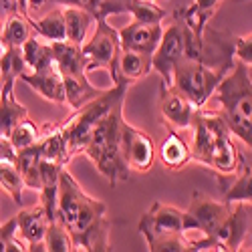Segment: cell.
<instances>
[{"label": "cell", "instance_id": "21", "mask_svg": "<svg viewBox=\"0 0 252 252\" xmlns=\"http://www.w3.org/2000/svg\"><path fill=\"white\" fill-rule=\"evenodd\" d=\"M63 83H65V99L71 107L77 111L83 105H87L89 101L97 99L103 91L93 87L87 73H79V75H63Z\"/></svg>", "mask_w": 252, "mask_h": 252}, {"label": "cell", "instance_id": "15", "mask_svg": "<svg viewBox=\"0 0 252 252\" xmlns=\"http://www.w3.org/2000/svg\"><path fill=\"white\" fill-rule=\"evenodd\" d=\"M18 81L27 83V85L36 91L43 99L57 103V105H65V83H63V75L57 67V63L47 69L40 71H25L23 75L18 77Z\"/></svg>", "mask_w": 252, "mask_h": 252}, {"label": "cell", "instance_id": "2", "mask_svg": "<svg viewBox=\"0 0 252 252\" xmlns=\"http://www.w3.org/2000/svg\"><path fill=\"white\" fill-rule=\"evenodd\" d=\"M192 161L212 170L220 180L236 176L242 163V154L238 152L234 135L230 133L228 125L220 111L214 109H196L192 127Z\"/></svg>", "mask_w": 252, "mask_h": 252}, {"label": "cell", "instance_id": "10", "mask_svg": "<svg viewBox=\"0 0 252 252\" xmlns=\"http://www.w3.org/2000/svg\"><path fill=\"white\" fill-rule=\"evenodd\" d=\"M121 156H123V161L129 170L145 174V172L152 170L156 156H158L156 141L150 133L133 127V125H129L123 119V125H121Z\"/></svg>", "mask_w": 252, "mask_h": 252}, {"label": "cell", "instance_id": "18", "mask_svg": "<svg viewBox=\"0 0 252 252\" xmlns=\"http://www.w3.org/2000/svg\"><path fill=\"white\" fill-rule=\"evenodd\" d=\"M14 79H2L0 85V135L8 137L12 127L29 117V109L20 105L14 97Z\"/></svg>", "mask_w": 252, "mask_h": 252}, {"label": "cell", "instance_id": "26", "mask_svg": "<svg viewBox=\"0 0 252 252\" xmlns=\"http://www.w3.org/2000/svg\"><path fill=\"white\" fill-rule=\"evenodd\" d=\"M226 204H252V163L242 156L240 170L236 172V180L224 190Z\"/></svg>", "mask_w": 252, "mask_h": 252}, {"label": "cell", "instance_id": "24", "mask_svg": "<svg viewBox=\"0 0 252 252\" xmlns=\"http://www.w3.org/2000/svg\"><path fill=\"white\" fill-rule=\"evenodd\" d=\"M31 27L32 32H36V36L45 38L47 43H55V40H67V31H65V16H63V8H55L49 14L40 16V18H32Z\"/></svg>", "mask_w": 252, "mask_h": 252}, {"label": "cell", "instance_id": "11", "mask_svg": "<svg viewBox=\"0 0 252 252\" xmlns=\"http://www.w3.org/2000/svg\"><path fill=\"white\" fill-rule=\"evenodd\" d=\"M159 111L163 117V123L167 127L184 131L192 127V119L196 113V107L186 99L176 87L163 85L161 83V93H159Z\"/></svg>", "mask_w": 252, "mask_h": 252}, {"label": "cell", "instance_id": "16", "mask_svg": "<svg viewBox=\"0 0 252 252\" xmlns=\"http://www.w3.org/2000/svg\"><path fill=\"white\" fill-rule=\"evenodd\" d=\"M228 210H230V204L212 200V198H208V196L202 194V192H194V194H192L190 208H188L186 212H190V214L204 226L206 232H208L210 236H214L216 230H218V226H220L222 220L226 218Z\"/></svg>", "mask_w": 252, "mask_h": 252}, {"label": "cell", "instance_id": "32", "mask_svg": "<svg viewBox=\"0 0 252 252\" xmlns=\"http://www.w3.org/2000/svg\"><path fill=\"white\" fill-rule=\"evenodd\" d=\"M6 250H18V252L27 250V244L18 238L14 218L0 224V252H6Z\"/></svg>", "mask_w": 252, "mask_h": 252}, {"label": "cell", "instance_id": "14", "mask_svg": "<svg viewBox=\"0 0 252 252\" xmlns=\"http://www.w3.org/2000/svg\"><path fill=\"white\" fill-rule=\"evenodd\" d=\"M248 204H230L226 218L214 234L224 250H242V242L248 232Z\"/></svg>", "mask_w": 252, "mask_h": 252}, {"label": "cell", "instance_id": "27", "mask_svg": "<svg viewBox=\"0 0 252 252\" xmlns=\"http://www.w3.org/2000/svg\"><path fill=\"white\" fill-rule=\"evenodd\" d=\"M20 51H23V57L27 63V71H40V69L55 65V53H53L51 43H47V40L43 43L34 34L20 47Z\"/></svg>", "mask_w": 252, "mask_h": 252}, {"label": "cell", "instance_id": "20", "mask_svg": "<svg viewBox=\"0 0 252 252\" xmlns=\"http://www.w3.org/2000/svg\"><path fill=\"white\" fill-rule=\"evenodd\" d=\"M55 53V63L61 71V75H79L87 73L85 69V59H83L81 45L71 43V40H55L51 43Z\"/></svg>", "mask_w": 252, "mask_h": 252}, {"label": "cell", "instance_id": "25", "mask_svg": "<svg viewBox=\"0 0 252 252\" xmlns=\"http://www.w3.org/2000/svg\"><path fill=\"white\" fill-rule=\"evenodd\" d=\"M31 36H32V27H31L29 16L23 14L18 8L10 10L6 20H4V27H2V40H4V45L20 49Z\"/></svg>", "mask_w": 252, "mask_h": 252}, {"label": "cell", "instance_id": "12", "mask_svg": "<svg viewBox=\"0 0 252 252\" xmlns=\"http://www.w3.org/2000/svg\"><path fill=\"white\" fill-rule=\"evenodd\" d=\"M121 49L125 51H137L145 55H154L161 34L163 27L161 23H141V20H131L129 25L117 29Z\"/></svg>", "mask_w": 252, "mask_h": 252}, {"label": "cell", "instance_id": "37", "mask_svg": "<svg viewBox=\"0 0 252 252\" xmlns=\"http://www.w3.org/2000/svg\"><path fill=\"white\" fill-rule=\"evenodd\" d=\"M14 2H16V6H18L20 12L27 14V0H14Z\"/></svg>", "mask_w": 252, "mask_h": 252}, {"label": "cell", "instance_id": "22", "mask_svg": "<svg viewBox=\"0 0 252 252\" xmlns=\"http://www.w3.org/2000/svg\"><path fill=\"white\" fill-rule=\"evenodd\" d=\"M63 16H65V31H67V40L77 45H83L87 40L89 29L95 23V14L85 8L77 6H63Z\"/></svg>", "mask_w": 252, "mask_h": 252}, {"label": "cell", "instance_id": "38", "mask_svg": "<svg viewBox=\"0 0 252 252\" xmlns=\"http://www.w3.org/2000/svg\"><path fill=\"white\" fill-rule=\"evenodd\" d=\"M4 49H6V45H4V40H2V31H0V55L4 53Z\"/></svg>", "mask_w": 252, "mask_h": 252}, {"label": "cell", "instance_id": "8", "mask_svg": "<svg viewBox=\"0 0 252 252\" xmlns=\"http://www.w3.org/2000/svg\"><path fill=\"white\" fill-rule=\"evenodd\" d=\"M95 32L81 45L83 59H85V69L95 71V69H107L111 81H115L117 75V61L121 53V43L117 29H113L107 18H97L95 20Z\"/></svg>", "mask_w": 252, "mask_h": 252}, {"label": "cell", "instance_id": "5", "mask_svg": "<svg viewBox=\"0 0 252 252\" xmlns=\"http://www.w3.org/2000/svg\"><path fill=\"white\" fill-rule=\"evenodd\" d=\"M139 232L154 252H186L188 246L182 238L184 210L154 202L150 210L139 218Z\"/></svg>", "mask_w": 252, "mask_h": 252}, {"label": "cell", "instance_id": "34", "mask_svg": "<svg viewBox=\"0 0 252 252\" xmlns=\"http://www.w3.org/2000/svg\"><path fill=\"white\" fill-rule=\"evenodd\" d=\"M220 4H222V0H194L192 6H194L196 10H200L202 14H206V16L212 18V16L218 12Z\"/></svg>", "mask_w": 252, "mask_h": 252}, {"label": "cell", "instance_id": "13", "mask_svg": "<svg viewBox=\"0 0 252 252\" xmlns=\"http://www.w3.org/2000/svg\"><path fill=\"white\" fill-rule=\"evenodd\" d=\"M18 238L27 244V250H45V234L49 226V216L43 204L25 208L14 216Z\"/></svg>", "mask_w": 252, "mask_h": 252}, {"label": "cell", "instance_id": "17", "mask_svg": "<svg viewBox=\"0 0 252 252\" xmlns=\"http://www.w3.org/2000/svg\"><path fill=\"white\" fill-rule=\"evenodd\" d=\"M152 71V55L121 49L117 61V75L113 85H131V83L148 77Z\"/></svg>", "mask_w": 252, "mask_h": 252}, {"label": "cell", "instance_id": "31", "mask_svg": "<svg viewBox=\"0 0 252 252\" xmlns=\"http://www.w3.org/2000/svg\"><path fill=\"white\" fill-rule=\"evenodd\" d=\"M139 0H95V18H109L113 14H131Z\"/></svg>", "mask_w": 252, "mask_h": 252}, {"label": "cell", "instance_id": "6", "mask_svg": "<svg viewBox=\"0 0 252 252\" xmlns=\"http://www.w3.org/2000/svg\"><path fill=\"white\" fill-rule=\"evenodd\" d=\"M226 73L228 71L216 69L200 59H182L174 71L172 87H176L186 99H190L196 109H202L216 93V87Z\"/></svg>", "mask_w": 252, "mask_h": 252}, {"label": "cell", "instance_id": "1", "mask_svg": "<svg viewBox=\"0 0 252 252\" xmlns=\"http://www.w3.org/2000/svg\"><path fill=\"white\" fill-rule=\"evenodd\" d=\"M57 220L69 230L75 250H109L107 206L85 194L81 184L67 170V165L61 170L59 178Z\"/></svg>", "mask_w": 252, "mask_h": 252}, {"label": "cell", "instance_id": "3", "mask_svg": "<svg viewBox=\"0 0 252 252\" xmlns=\"http://www.w3.org/2000/svg\"><path fill=\"white\" fill-rule=\"evenodd\" d=\"M123 101L125 97L117 99L107 109L85 145V154L97 172L107 178L111 186H117L119 182L129 178V167L125 165L121 156V125H123Z\"/></svg>", "mask_w": 252, "mask_h": 252}, {"label": "cell", "instance_id": "33", "mask_svg": "<svg viewBox=\"0 0 252 252\" xmlns=\"http://www.w3.org/2000/svg\"><path fill=\"white\" fill-rule=\"evenodd\" d=\"M234 59L252 67V32L234 40Z\"/></svg>", "mask_w": 252, "mask_h": 252}, {"label": "cell", "instance_id": "19", "mask_svg": "<svg viewBox=\"0 0 252 252\" xmlns=\"http://www.w3.org/2000/svg\"><path fill=\"white\" fill-rule=\"evenodd\" d=\"M167 129H170V133L161 141V148L158 152L159 161L163 163L165 170L180 172L192 161V150L186 143V139L178 133V129H172V127H167Z\"/></svg>", "mask_w": 252, "mask_h": 252}, {"label": "cell", "instance_id": "35", "mask_svg": "<svg viewBox=\"0 0 252 252\" xmlns=\"http://www.w3.org/2000/svg\"><path fill=\"white\" fill-rule=\"evenodd\" d=\"M51 4H57V6H77V8H85V10H91L95 8V0H47Z\"/></svg>", "mask_w": 252, "mask_h": 252}, {"label": "cell", "instance_id": "7", "mask_svg": "<svg viewBox=\"0 0 252 252\" xmlns=\"http://www.w3.org/2000/svg\"><path fill=\"white\" fill-rule=\"evenodd\" d=\"M125 93H127V85H113V89L103 91L97 99L89 101L87 105H83L81 109H77L65 123H63L71 158L77 154H83V150H85V145H87V141L95 129V125L99 123V119L107 113V109L117 99L125 97Z\"/></svg>", "mask_w": 252, "mask_h": 252}, {"label": "cell", "instance_id": "23", "mask_svg": "<svg viewBox=\"0 0 252 252\" xmlns=\"http://www.w3.org/2000/svg\"><path fill=\"white\" fill-rule=\"evenodd\" d=\"M20 176L25 180V188L31 190H40V150H38V141L31 148L18 150L16 159H14Z\"/></svg>", "mask_w": 252, "mask_h": 252}, {"label": "cell", "instance_id": "29", "mask_svg": "<svg viewBox=\"0 0 252 252\" xmlns=\"http://www.w3.org/2000/svg\"><path fill=\"white\" fill-rule=\"evenodd\" d=\"M45 250L49 252H73L75 242L69 234V230L63 226L57 218L49 222L47 234H45Z\"/></svg>", "mask_w": 252, "mask_h": 252}, {"label": "cell", "instance_id": "4", "mask_svg": "<svg viewBox=\"0 0 252 252\" xmlns=\"http://www.w3.org/2000/svg\"><path fill=\"white\" fill-rule=\"evenodd\" d=\"M216 101L230 133L252 152V79L248 65L234 61L216 87Z\"/></svg>", "mask_w": 252, "mask_h": 252}, {"label": "cell", "instance_id": "36", "mask_svg": "<svg viewBox=\"0 0 252 252\" xmlns=\"http://www.w3.org/2000/svg\"><path fill=\"white\" fill-rule=\"evenodd\" d=\"M14 159H16V150L12 148L10 139L0 135V161H14Z\"/></svg>", "mask_w": 252, "mask_h": 252}, {"label": "cell", "instance_id": "9", "mask_svg": "<svg viewBox=\"0 0 252 252\" xmlns=\"http://www.w3.org/2000/svg\"><path fill=\"white\" fill-rule=\"evenodd\" d=\"M186 57V27L182 20H176L163 29L161 40L152 55V69L159 73L163 85L174 83V71L178 63Z\"/></svg>", "mask_w": 252, "mask_h": 252}, {"label": "cell", "instance_id": "30", "mask_svg": "<svg viewBox=\"0 0 252 252\" xmlns=\"http://www.w3.org/2000/svg\"><path fill=\"white\" fill-rule=\"evenodd\" d=\"M12 148L18 152V150H25V148H31V145H34L38 139H40V127L29 117H25L23 121H18L10 135H8Z\"/></svg>", "mask_w": 252, "mask_h": 252}, {"label": "cell", "instance_id": "28", "mask_svg": "<svg viewBox=\"0 0 252 252\" xmlns=\"http://www.w3.org/2000/svg\"><path fill=\"white\" fill-rule=\"evenodd\" d=\"M0 186L10 194L14 204H23V190H25V180L20 176L18 167L14 161H0Z\"/></svg>", "mask_w": 252, "mask_h": 252}]
</instances>
